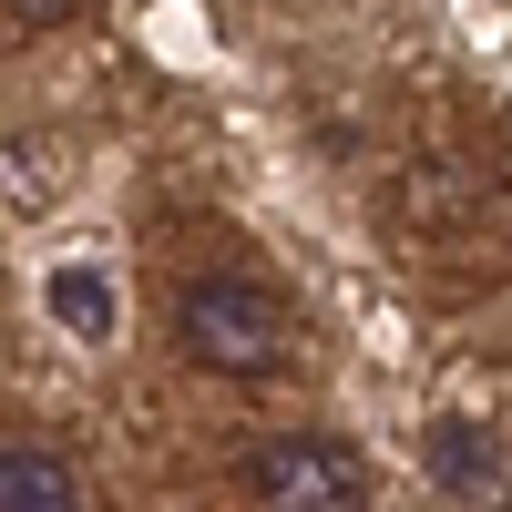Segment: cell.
<instances>
[{
	"label": "cell",
	"instance_id": "cell-1",
	"mask_svg": "<svg viewBox=\"0 0 512 512\" xmlns=\"http://www.w3.org/2000/svg\"><path fill=\"white\" fill-rule=\"evenodd\" d=\"M175 338H185V359L195 369H216V379H267V369H287V308L256 277H195L185 297H175Z\"/></svg>",
	"mask_w": 512,
	"mask_h": 512
},
{
	"label": "cell",
	"instance_id": "cell-2",
	"mask_svg": "<svg viewBox=\"0 0 512 512\" xmlns=\"http://www.w3.org/2000/svg\"><path fill=\"white\" fill-rule=\"evenodd\" d=\"M246 492L256 512H369V461L328 431H287V441H256Z\"/></svg>",
	"mask_w": 512,
	"mask_h": 512
},
{
	"label": "cell",
	"instance_id": "cell-3",
	"mask_svg": "<svg viewBox=\"0 0 512 512\" xmlns=\"http://www.w3.org/2000/svg\"><path fill=\"white\" fill-rule=\"evenodd\" d=\"M0 512H82V472L62 441H31L11 431L0 441Z\"/></svg>",
	"mask_w": 512,
	"mask_h": 512
},
{
	"label": "cell",
	"instance_id": "cell-4",
	"mask_svg": "<svg viewBox=\"0 0 512 512\" xmlns=\"http://www.w3.org/2000/svg\"><path fill=\"white\" fill-rule=\"evenodd\" d=\"M431 482L451 492V502H502V451H492V431L482 420H431Z\"/></svg>",
	"mask_w": 512,
	"mask_h": 512
},
{
	"label": "cell",
	"instance_id": "cell-5",
	"mask_svg": "<svg viewBox=\"0 0 512 512\" xmlns=\"http://www.w3.org/2000/svg\"><path fill=\"white\" fill-rule=\"evenodd\" d=\"M41 297H52V318H62L72 338H93V349L113 338V277H103V267H52Z\"/></svg>",
	"mask_w": 512,
	"mask_h": 512
},
{
	"label": "cell",
	"instance_id": "cell-6",
	"mask_svg": "<svg viewBox=\"0 0 512 512\" xmlns=\"http://www.w3.org/2000/svg\"><path fill=\"white\" fill-rule=\"evenodd\" d=\"M41 185H52V175L31 164V144H11V154H0V195H11V216H21V205H31Z\"/></svg>",
	"mask_w": 512,
	"mask_h": 512
},
{
	"label": "cell",
	"instance_id": "cell-7",
	"mask_svg": "<svg viewBox=\"0 0 512 512\" xmlns=\"http://www.w3.org/2000/svg\"><path fill=\"white\" fill-rule=\"evenodd\" d=\"M93 0H11V21H31V31H52V21H82Z\"/></svg>",
	"mask_w": 512,
	"mask_h": 512
},
{
	"label": "cell",
	"instance_id": "cell-8",
	"mask_svg": "<svg viewBox=\"0 0 512 512\" xmlns=\"http://www.w3.org/2000/svg\"><path fill=\"white\" fill-rule=\"evenodd\" d=\"M0 11H11V0H0Z\"/></svg>",
	"mask_w": 512,
	"mask_h": 512
}]
</instances>
